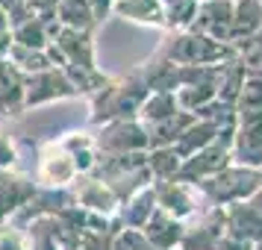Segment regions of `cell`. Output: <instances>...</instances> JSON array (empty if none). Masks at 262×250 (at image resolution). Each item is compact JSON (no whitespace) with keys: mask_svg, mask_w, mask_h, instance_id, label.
<instances>
[{"mask_svg":"<svg viewBox=\"0 0 262 250\" xmlns=\"http://www.w3.org/2000/svg\"><path fill=\"white\" fill-rule=\"evenodd\" d=\"M59 0H27V15L33 18H53Z\"/></svg>","mask_w":262,"mask_h":250,"instance_id":"74e56055","label":"cell"},{"mask_svg":"<svg viewBox=\"0 0 262 250\" xmlns=\"http://www.w3.org/2000/svg\"><path fill=\"white\" fill-rule=\"evenodd\" d=\"M248 203H250V206H253V209H256V212L262 215V186H259L256 191H253V197H250Z\"/></svg>","mask_w":262,"mask_h":250,"instance_id":"b9f144b4","label":"cell"},{"mask_svg":"<svg viewBox=\"0 0 262 250\" xmlns=\"http://www.w3.org/2000/svg\"><path fill=\"white\" fill-rule=\"evenodd\" d=\"M230 153L233 165L262 171V109H236Z\"/></svg>","mask_w":262,"mask_h":250,"instance_id":"52a82bcc","label":"cell"},{"mask_svg":"<svg viewBox=\"0 0 262 250\" xmlns=\"http://www.w3.org/2000/svg\"><path fill=\"white\" fill-rule=\"evenodd\" d=\"M224 236V206H203L191 221H186L180 250H215Z\"/></svg>","mask_w":262,"mask_h":250,"instance_id":"30bf717a","label":"cell"},{"mask_svg":"<svg viewBox=\"0 0 262 250\" xmlns=\"http://www.w3.org/2000/svg\"><path fill=\"white\" fill-rule=\"evenodd\" d=\"M150 88L144 85L142 74L133 68L130 74L106 77L103 88L89 97V127H100L109 121L139 118V109L147 100Z\"/></svg>","mask_w":262,"mask_h":250,"instance_id":"6da1fadb","label":"cell"},{"mask_svg":"<svg viewBox=\"0 0 262 250\" xmlns=\"http://www.w3.org/2000/svg\"><path fill=\"white\" fill-rule=\"evenodd\" d=\"M0 250H30V238L21 226L15 224H0Z\"/></svg>","mask_w":262,"mask_h":250,"instance_id":"d590c367","label":"cell"},{"mask_svg":"<svg viewBox=\"0 0 262 250\" xmlns=\"http://www.w3.org/2000/svg\"><path fill=\"white\" fill-rule=\"evenodd\" d=\"M156 212V194L154 186H144V189L133 191L127 200H121L118 209V224L127 230H142L147 224V218Z\"/></svg>","mask_w":262,"mask_h":250,"instance_id":"7402d4cb","label":"cell"},{"mask_svg":"<svg viewBox=\"0 0 262 250\" xmlns=\"http://www.w3.org/2000/svg\"><path fill=\"white\" fill-rule=\"evenodd\" d=\"M262 33V0H236L233 6V30L230 44H242Z\"/></svg>","mask_w":262,"mask_h":250,"instance_id":"603a6c76","label":"cell"},{"mask_svg":"<svg viewBox=\"0 0 262 250\" xmlns=\"http://www.w3.org/2000/svg\"><path fill=\"white\" fill-rule=\"evenodd\" d=\"M150 186H154V194H156V209H162L165 215L177 218L183 224L191 221L206 206L191 183H183V179H154Z\"/></svg>","mask_w":262,"mask_h":250,"instance_id":"9c48e42d","label":"cell"},{"mask_svg":"<svg viewBox=\"0 0 262 250\" xmlns=\"http://www.w3.org/2000/svg\"><path fill=\"white\" fill-rule=\"evenodd\" d=\"M97 156H124V153H144L150 150L147 130L139 118H121L109 121L100 127H92Z\"/></svg>","mask_w":262,"mask_h":250,"instance_id":"5b68a950","label":"cell"},{"mask_svg":"<svg viewBox=\"0 0 262 250\" xmlns=\"http://www.w3.org/2000/svg\"><path fill=\"white\" fill-rule=\"evenodd\" d=\"M245 77H248V74H245V68H242L236 59L227 62V65H224V74H221V83H218V88H215V100H218V103H224V106H233V109H236L238 92H242Z\"/></svg>","mask_w":262,"mask_h":250,"instance_id":"f1b7e54d","label":"cell"},{"mask_svg":"<svg viewBox=\"0 0 262 250\" xmlns=\"http://www.w3.org/2000/svg\"><path fill=\"white\" fill-rule=\"evenodd\" d=\"M18 168V142L6 127H0V171H15Z\"/></svg>","mask_w":262,"mask_h":250,"instance_id":"8d00e7d4","label":"cell"},{"mask_svg":"<svg viewBox=\"0 0 262 250\" xmlns=\"http://www.w3.org/2000/svg\"><path fill=\"white\" fill-rule=\"evenodd\" d=\"M9 48H12V33H0V62L9 56Z\"/></svg>","mask_w":262,"mask_h":250,"instance_id":"60d3db41","label":"cell"},{"mask_svg":"<svg viewBox=\"0 0 262 250\" xmlns=\"http://www.w3.org/2000/svg\"><path fill=\"white\" fill-rule=\"evenodd\" d=\"M89 3H92V9H95L97 21H103L109 15V9H112V0H89Z\"/></svg>","mask_w":262,"mask_h":250,"instance_id":"ab89813d","label":"cell"},{"mask_svg":"<svg viewBox=\"0 0 262 250\" xmlns=\"http://www.w3.org/2000/svg\"><path fill=\"white\" fill-rule=\"evenodd\" d=\"M112 250H154L147 244V238H144L142 230H127V226H121L115 238H112Z\"/></svg>","mask_w":262,"mask_h":250,"instance_id":"836d02e7","label":"cell"},{"mask_svg":"<svg viewBox=\"0 0 262 250\" xmlns=\"http://www.w3.org/2000/svg\"><path fill=\"white\" fill-rule=\"evenodd\" d=\"M233 0H198V12L191 21V33H201L206 38L230 44V30H233Z\"/></svg>","mask_w":262,"mask_h":250,"instance_id":"7c38bea8","label":"cell"},{"mask_svg":"<svg viewBox=\"0 0 262 250\" xmlns=\"http://www.w3.org/2000/svg\"><path fill=\"white\" fill-rule=\"evenodd\" d=\"M253 250H262V241H256V244H253Z\"/></svg>","mask_w":262,"mask_h":250,"instance_id":"ee69618b","label":"cell"},{"mask_svg":"<svg viewBox=\"0 0 262 250\" xmlns=\"http://www.w3.org/2000/svg\"><path fill=\"white\" fill-rule=\"evenodd\" d=\"M224 224H227V236L230 238L248 241V244L262 241V215L248 200L224 206Z\"/></svg>","mask_w":262,"mask_h":250,"instance_id":"e0dca14e","label":"cell"},{"mask_svg":"<svg viewBox=\"0 0 262 250\" xmlns=\"http://www.w3.org/2000/svg\"><path fill=\"white\" fill-rule=\"evenodd\" d=\"M183 230H186V224L177 221V218H171V215H165L162 209H156L147 218V224L142 226L144 238H147V244L154 250H180Z\"/></svg>","mask_w":262,"mask_h":250,"instance_id":"ffe728a7","label":"cell"},{"mask_svg":"<svg viewBox=\"0 0 262 250\" xmlns=\"http://www.w3.org/2000/svg\"><path fill=\"white\" fill-rule=\"evenodd\" d=\"M230 144H233V142L218 139L215 144H209V147L198 150L194 156H189V159L183 162V168H180V177H177V179L198 186V183H203V179H209V177H215V174H221L227 165H233Z\"/></svg>","mask_w":262,"mask_h":250,"instance_id":"8fae6325","label":"cell"},{"mask_svg":"<svg viewBox=\"0 0 262 250\" xmlns=\"http://www.w3.org/2000/svg\"><path fill=\"white\" fill-rule=\"evenodd\" d=\"M156 56L162 59H171L177 65H224V62L236 59V48L233 44H224V41H215V38H206L201 33H191V30H183V33H165L162 44L156 48Z\"/></svg>","mask_w":262,"mask_h":250,"instance_id":"7a4b0ae2","label":"cell"},{"mask_svg":"<svg viewBox=\"0 0 262 250\" xmlns=\"http://www.w3.org/2000/svg\"><path fill=\"white\" fill-rule=\"evenodd\" d=\"M112 238H115L112 230H83L77 250H112Z\"/></svg>","mask_w":262,"mask_h":250,"instance_id":"e575fe53","label":"cell"},{"mask_svg":"<svg viewBox=\"0 0 262 250\" xmlns=\"http://www.w3.org/2000/svg\"><path fill=\"white\" fill-rule=\"evenodd\" d=\"M183 168V156L174 147H150L147 150V171L150 179H177Z\"/></svg>","mask_w":262,"mask_h":250,"instance_id":"4316f807","label":"cell"},{"mask_svg":"<svg viewBox=\"0 0 262 250\" xmlns=\"http://www.w3.org/2000/svg\"><path fill=\"white\" fill-rule=\"evenodd\" d=\"M191 121H194V115H189V112H177V115L159 121V124H147L144 130H147V142H150V147H174L177 139L186 132V127H189Z\"/></svg>","mask_w":262,"mask_h":250,"instance_id":"484cf974","label":"cell"},{"mask_svg":"<svg viewBox=\"0 0 262 250\" xmlns=\"http://www.w3.org/2000/svg\"><path fill=\"white\" fill-rule=\"evenodd\" d=\"M68 206H74L71 189H36V194L27 200V206L15 215L9 224L24 230L27 224H33L38 218H56V215L65 212Z\"/></svg>","mask_w":262,"mask_h":250,"instance_id":"2e32d148","label":"cell"},{"mask_svg":"<svg viewBox=\"0 0 262 250\" xmlns=\"http://www.w3.org/2000/svg\"><path fill=\"white\" fill-rule=\"evenodd\" d=\"M6 59L12 62L24 77H33V74H41V71H50L53 68V62L48 59L45 50H27V48H18V44L9 48V56Z\"/></svg>","mask_w":262,"mask_h":250,"instance_id":"1f68e13d","label":"cell"},{"mask_svg":"<svg viewBox=\"0 0 262 250\" xmlns=\"http://www.w3.org/2000/svg\"><path fill=\"white\" fill-rule=\"evenodd\" d=\"M65 68H83V71H97V44L95 30H62L56 41Z\"/></svg>","mask_w":262,"mask_h":250,"instance_id":"4fadbf2b","label":"cell"},{"mask_svg":"<svg viewBox=\"0 0 262 250\" xmlns=\"http://www.w3.org/2000/svg\"><path fill=\"white\" fill-rule=\"evenodd\" d=\"M92 177L106 183L118 200H127L133 191L150 186V171H147V150L144 153H124V156H100Z\"/></svg>","mask_w":262,"mask_h":250,"instance_id":"277c9868","label":"cell"},{"mask_svg":"<svg viewBox=\"0 0 262 250\" xmlns=\"http://www.w3.org/2000/svg\"><path fill=\"white\" fill-rule=\"evenodd\" d=\"M177 112H180V106H177V100H174V95H168V92H150L147 100L142 103V109H139V121L147 127V124H159V121L171 118Z\"/></svg>","mask_w":262,"mask_h":250,"instance_id":"83f0119b","label":"cell"},{"mask_svg":"<svg viewBox=\"0 0 262 250\" xmlns=\"http://www.w3.org/2000/svg\"><path fill=\"white\" fill-rule=\"evenodd\" d=\"M77 165H74L71 153L62 147L59 139H48L38 144V156H36V179L38 189H71L77 183Z\"/></svg>","mask_w":262,"mask_h":250,"instance_id":"8992f818","label":"cell"},{"mask_svg":"<svg viewBox=\"0 0 262 250\" xmlns=\"http://www.w3.org/2000/svg\"><path fill=\"white\" fill-rule=\"evenodd\" d=\"M62 142V147L71 153L74 165H77V174L80 177H89V174H95L97 168V147H95V135H92V127L89 130H68L62 132V135H56Z\"/></svg>","mask_w":262,"mask_h":250,"instance_id":"44dd1931","label":"cell"},{"mask_svg":"<svg viewBox=\"0 0 262 250\" xmlns=\"http://www.w3.org/2000/svg\"><path fill=\"white\" fill-rule=\"evenodd\" d=\"M215 250H253V244H248V241H238V238L224 236L221 241H218V247H215Z\"/></svg>","mask_w":262,"mask_h":250,"instance_id":"f35d334b","label":"cell"},{"mask_svg":"<svg viewBox=\"0 0 262 250\" xmlns=\"http://www.w3.org/2000/svg\"><path fill=\"white\" fill-rule=\"evenodd\" d=\"M36 179L24 171H0V224L12 221L27 206V200L36 194Z\"/></svg>","mask_w":262,"mask_h":250,"instance_id":"5bb4252c","label":"cell"},{"mask_svg":"<svg viewBox=\"0 0 262 250\" xmlns=\"http://www.w3.org/2000/svg\"><path fill=\"white\" fill-rule=\"evenodd\" d=\"M71 194H74V203L83 206L85 212H95V215H103V218H118V209H121V200L112 194L106 183H100L97 177H77V183L71 186Z\"/></svg>","mask_w":262,"mask_h":250,"instance_id":"9a60e30c","label":"cell"},{"mask_svg":"<svg viewBox=\"0 0 262 250\" xmlns=\"http://www.w3.org/2000/svg\"><path fill=\"white\" fill-rule=\"evenodd\" d=\"M233 3H236V0H233Z\"/></svg>","mask_w":262,"mask_h":250,"instance_id":"f6af8a7d","label":"cell"},{"mask_svg":"<svg viewBox=\"0 0 262 250\" xmlns=\"http://www.w3.org/2000/svg\"><path fill=\"white\" fill-rule=\"evenodd\" d=\"M236 109H262V74H248L245 77Z\"/></svg>","mask_w":262,"mask_h":250,"instance_id":"d6a6232c","label":"cell"},{"mask_svg":"<svg viewBox=\"0 0 262 250\" xmlns=\"http://www.w3.org/2000/svg\"><path fill=\"white\" fill-rule=\"evenodd\" d=\"M74 97L80 95H77V88L71 85V80L65 77L62 68H50V71L24 77V112L50 106V103H59V100H74Z\"/></svg>","mask_w":262,"mask_h":250,"instance_id":"ba28073f","label":"cell"},{"mask_svg":"<svg viewBox=\"0 0 262 250\" xmlns=\"http://www.w3.org/2000/svg\"><path fill=\"white\" fill-rule=\"evenodd\" d=\"M259 186H262V171L242 168V165H227L221 174L198 183L194 189H198V194L203 197L206 206H230V203L250 200Z\"/></svg>","mask_w":262,"mask_h":250,"instance_id":"3957f363","label":"cell"},{"mask_svg":"<svg viewBox=\"0 0 262 250\" xmlns=\"http://www.w3.org/2000/svg\"><path fill=\"white\" fill-rule=\"evenodd\" d=\"M9 30H12V21H9V15L0 9V33H9Z\"/></svg>","mask_w":262,"mask_h":250,"instance_id":"7bdbcfd3","label":"cell"},{"mask_svg":"<svg viewBox=\"0 0 262 250\" xmlns=\"http://www.w3.org/2000/svg\"><path fill=\"white\" fill-rule=\"evenodd\" d=\"M53 18L59 21L62 30H95L100 24L89 0H59Z\"/></svg>","mask_w":262,"mask_h":250,"instance_id":"cb8c5ba5","label":"cell"},{"mask_svg":"<svg viewBox=\"0 0 262 250\" xmlns=\"http://www.w3.org/2000/svg\"><path fill=\"white\" fill-rule=\"evenodd\" d=\"M162 9H165V33H183L194 21L198 0H162Z\"/></svg>","mask_w":262,"mask_h":250,"instance_id":"f546056e","label":"cell"},{"mask_svg":"<svg viewBox=\"0 0 262 250\" xmlns=\"http://www.w3.org/2000/svg\"><path fill=\"white\" fill-rule=\"evenodd\" d=\"M174 100H177L180 112L198 115V112H203L206 106L215 103V88L212 85H186V88L174 92Z\"/></svg>","mask_w":262,"mask_h":250,"instance_id":"4dcf8cb0","label":"cell"},{"mask_svg":"<svg viewBox=\"0 0 262 250\" xmlns=\"http://www.w3.org/2000/svg\"><path fill=\"white\" fill-rule=\"evenodd\" d=\"M109 15H115L121 21H130V24L150 27V30H162L165 33V9H162V0H112Z\"/></svg>","mask_w":262,"mask_h":250,"instance_id":"ac0fdd59","label":"cell"},{"mask_svg":"<svg viewBox=\"0 0 262 250\" xmlns=\"http://www.w3.org/2000/svg\"><path fill=\"white\" fill-rule=\"evenodd\" d=\"M24 115V74L9 59L0 62V121Z\"/></svg>","mask_w":262,"mask_h":250,"instance_id":"d6986e66","label":"cell"},{"mask_svg":"<svg viewBox=\"0 0 262 250\" xmlns=\"http://www.w3.org/2000/svg\"><path fill=\"white\" fill-rule=\"evenodd\" d=\"M12 44L18 48H27V50H48L53 41L48 36V18H24V21H18L12 24Z\"/></svg>","mask_w":262,"mask_h":250,"instance_id":"d4e9b609","label":"cell"}]
</instances>
